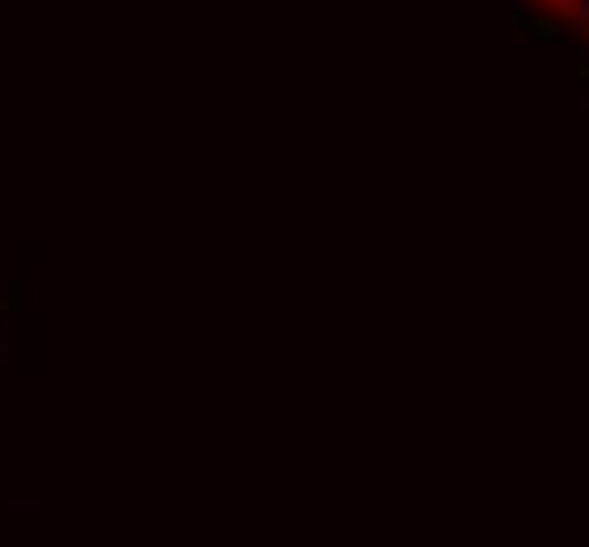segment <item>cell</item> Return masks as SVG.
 <instances>
[{
    "label": "cell",
    "instance_id": "cell-2",
    "mask_svg": "<svg viewBox=\"0 0 589 547\" xmlns=\"http://www.w3.org/2000/svg\"><path fill=\"white\" fill-rule=\"evenodd\" d=\"M573 17H577V22L589 30V0H577V9H573Z\"/></svg>",
    "mask_w": 589,
    "mask_h": 547
},
{
    "label": "cell",
    "instance_id": "cell-1",
    "mask_svg": "<svg viewBox=\"0 0 589 547\" xmlns=\"http://www.w3.org/2000/svg\"><path fill=\"white\" fill-rule=\"evenodd\" d=\"M539 9H547V13H556V17H573V9H577V0H535Z\"/></svg>",
    "mask_w": 589,
    "mask_h": 547
}]
</instances>
